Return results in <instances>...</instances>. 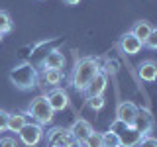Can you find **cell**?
Listing matches in <instances>:
<instances>
[{
  "label": "cell",
  "mask_w": 157,
  "mask_h": 147,
  "mask_svg": "<svg viewBox=\"0 0 157 147\" xmlns=\"http://www.w3.org/2000/svg\"><path fill=\"white\" fill-rule=\"evenodd\" d=\"M53 114H55V112L51 110V106H49L45 96H36L29 102L28 112H26V116H32L33 122L39 124V126H47L49 122L53 120Z\"/></svg>",
  "instance_id": "3"
},
{
  "label": "cell",
  "mask_w": 157,
  "mask_h": 147,
  "mask_svg": "<svg viewBox=\"0 0 157 147\" xmlns=\"http://www.w3.org/2000/svg\"><path fill=\"white\" fill-rule=\"evenodd\" d=\"M69 131H71L73 139H75L77 143H82V141H85L94 130H92V124H90V122H86V120H77L75 124L71 126V130H69Z\"/></svg>",
  "instance_id": "9"
},
{
  "label": "cell",
  "mask_w": 157,
  "mask_h": 147,
  "mask_svg": "<svg viewBox=\"0 0 157 147\" xmlns=\"http://www.w3.org/2000/svg\"><path fill=\"white\" fill-rule=\"evenodd\" d=\"M120 47L126 55H136V53H140V49L144 47V43H141L132 32H126L120 39Z\"/></svg>",
  "instance_id": "10"
},
{
  "label": "cell",
  "mask_w": 157,
  "mask_h": 147,
  "mask_svg": "<svg viewBox=\"0 0 157 147\" xmlns=\"http://www.w3.org/2000/svg\"><path fill=\"white\" fill-rule=\"evenodd\" d=\"M132 127L137 130L141 135H147L151 131V127H153V116H151V112L147 108H137V114L134 118V122H132Z\"/></svg>",
  "instance_id": "6"
},
{
  "label": "cell",
  "mask_w": 157,
  "mask_h": 147,
  "mask_svg": "<svg viewBox=\"0 0 157 147\" xmlns=\"http://www.w3.org/2000/svg\"><path fill=\"white\" fill-rule=\"evenodd\" d=\"M8 116H10V112L0 110V134L8 130Z\"/></svg>",
  "instance_id": "26"
},
{
  "label": "cell",
  "mask_w": 157,
  "mask_h": 147,
  "mask_svg": "<svg viewBox=\"0 0 157 147\" xmlns=\"http://www.w3.org/2000/svg\"><path fill=\"white\" fill-rule=\"evenodd\" d=\"M75 143L71 131L65 127H53L47 131V145L49 147H69Z\"/></svg>",
  "instance_id": "5"
},
{
  "label": "cell",
  "mask_w": 157,
  "mask_h": 147,
  "mask_svg": "<svg viewBox=\"0 0 157 147\" xmlns=\"http://www.w3.org/2000/svg\"><path fill=\"white\" fill-rule=\"evenodd\" d=\"M153 29H155V28L151 26L149 22H145V20H141V22H136V26L132 28V33H134V36H136L137 39H140L141 43H144L145 39H147V36H149V33L153 32Z\"/></svg>",
  "instance_id": "16"
},
{
  "label": "cell",
  "mask_w": 157,
  "mask_h": 147,
  "mask_svg": "<svg viewBox=\"0 0 157 147\" xmlns=\"http://www.w3.org/2000/svg\"><path fill=\"white\" fill-rule=\"evenodd\" d=\"M45 98H47V102H49V106H51L53 112H63L69 106V96L63 88H53V90H49V94Z\"/></svg>",
  "instance_id": "8"
},
{
  "label": "cell",
  "mask_w": 157,
  "mask_h": 147,
  "mask_svg": "<svg viewBox=\"0 0 157 147\" xmlns=\"http://www.w3.org/2000/svg\"><path fill=\"white\" fill-rule=\"evenodd\" d=\"M137 77L145 82H153L157 78V65L153 61H144L137 65Z\"/></svg>",
  "instance_id": "13"
},
{
  "label": "cell",
  "mask_w": 157,
  "mask_h": 147,
  "mask_svg": "<svg viewBox=\"0 0 157 147\" xmlns=\"http://www.w3.org/2000/svg\"><path fill=\"white\" fill-rule=\"evenodd\" d=\"M82 145H85V147H104V145H102V134L92 131V134L82 141Z\"/></svg>",
  "instance_id": "19"
},
{
  "label": "cell",
  "mask_w": 157,
  "mask_h": 147,
  "mask_svg": "<svg viewBox=\"0 0 157 147\" xmlns=\"http://www.w3.org/2000/svg\"><path fill=\"white\" fill-rule=\"evenodd\" d=\"M8 78L16 88H20V90H29V88H33L37 85V71L32 63L24 61V63H18L16 67L10 69Z\"/></svg>",
  "instance_id": "2"
},
{
  "label": "cell",
  "mask_w": 157,
  "mask_h": 147,
  "mask_svg": "<svg viewBox=\"0 0 157 147\" xmlns=\"http://www.w3.org/2000/svg\"><path fill=\"white\" fill-rule=\"evenodd\" d=\"M130 127V124H126V122H122V120H116L114 122H110V127H108V131H112V134H116V135H122L124 131Z\"/></svg>",
  "instance_id": "20"
},
{
  "label": "cell",
  "mask_w": 157,
  "mask_h": 147,
  "mask_svg": "<svg viewBox=\"0 0 157 147\" xmlns=\"http://www.w3.org/2000/svg\"><path fill=\"white\" fill-rule=\"evenodd\" d=\"M28 118H26V112H14V114L8 116V130L6 131H18L22 130L24 126H26Z\"/></svg>",
  "instance_id": "15"
},
{
  "label": "cell",
  "mask_w": 157,
  "mask_h": 147,
  "mask_svg": "<svg viewBox=\"0 0 157 147\" xmlns=\"http://www.w3.org/2000/svg\"><path fill=\"white\" fill-rule=\"evenodd\" d=\"M86 106L90 108V110H102L104 108V96H90V98H86Z\"/></svg>",
  "instance_id": "22"
},
{
  "label": "cell",
  "mask_w": 157,
  "mask_h": 147,
  "mask_svg": "<svg viewBox=\"0 0 157 147\" xmlns=\"http://www.w3.org/2000/svg\"><path fill=\"white\" fill-rule=\"evenodd\" d=\"M144 45H147L149 49H155L157 47V29H153V32L147 36V39L144 41Z\"/></svg>",
  "instance_id": "25"
},
{
  "label": "cell",
  "mask_w": 157,
  "mask_h": 147,
  "mask_svg": "<svg viewBox=\"0 0 157 147\" xmlns=\"http://www.w3.org/2000/svg\"><path fill=\"white\" fill-rule=\"evenodd\" d=\"M18 137L26 147H36L43 139V127L36 122H26V126L18 131Z\"/></svg>",
  "instance_id": "4"
},
{
  "label": "cell",
  "mask_w": 157,
  "mask_h": 147,
  "mask_svg": "<svg viewBox=\"0 0 157 147\" xmlns=\"http://www.w3.org/2000/svg\"><path fill=\"white\" fill-rule=\"evenodd\" d=\"M43 69H55V71H61L65 67V55H63L59 49H51L41 61Z\"/></svg>",
  "instance_id": "12"
},
{
  "label": "cell",
  "mask_w": 157,
  "mask_h": 147,
  "mask_svg": "<svg viewBox=\"0 0 157 147\" xmlns=\"http://www.w3.org/2000/svg\"><path fill=\"white\" fill-rule=\"evenodd\" d=\"M118 137H120V147H136V145L141 141V137H144V135L130 126V127L124 131V134L118 135Z\"/></svg>",
  "instance_id": "14"
},
{
  "label": "cell",
  "mask_w": 157,
  "mask_h": 147,
  "mask_svg": "<svg viewBox=\"0 0 157 147\" xmlns=\"http://www.w3.org/2000/svg\"><path fill=\"white\" fill-rule=\"evenodd\" d=\"M102 145L104 147H120V137L112 131H104L102 134Z\"/></svg>",
  "instance_id": "18"
},
{
  "label": "cell",
  "mask_w": 157,
  "mask_h": 147,
  "mask_svg": "<svg viewBox=\"0 0 157 147\" xmlns=\"http://www.w3.org/2000/svg\"><path fill=\"white\" fill-rule=\"evenodd\" d=\"M69 147H81V143H77V141H75V143H73V145H69Z\"/></svg>",
  "instance_id": "29"
},
{
  "label": "cell",
  "mask_w": 157,
  "mask_h": 147,
  "mask_svg": "<svg viewBox=\"0 0 157 147\" xmlns=\"http://www.w3.org/2000/svg\"><path fill=\"white\" fill-rule=\"evenodd\" d=\"M43 81H45L47 85L55 86V85H59V82L63 81V73L55 71V69H43Z\"/></svg>",
  "instance_id": "17"
},
{
  "label": "cell",
  "mask_w": 157,
  "mask_h": 147,
  "mask_svg": "<svg viewBox=\"0 0 157 147\" xmlns=\"http://www.w3.org/2000/svg\"><path fill=\"white\" fill-rule=\"evenodd\" d=\"M2 37H4V33H2V32H0V41H2Z\"/></svg>",
  "instance_id": "30"
},
{
  "label": "cell",
  "mask_w": 157,
  "mask_h": 147,
  "mask_svg": "<svg viewBox=\"0 0 157 147\" xmlns=\"http://www.w3.org/2000/svg\"><path fill=\"white\" fill-rule=\"evenodd\" d=\"M100 63L96 61L94 57H82L75 63V69H73V86L77 88L78 92H82L86 88V85L96 77V73L100 71Z\"/></svg>",
  "instance_id": "1"
},
{
  "label": "cell",
  "mask_w": 157,
  "mask_h": 147,
  "mask_svg": "<svg viewBox=\"0 0 157 147\" xmlns=\"http://www.w3.org/2000/svg\"><path fill=\"white\" fill-rule=\"evenodd\" d=\"M106 85H108L106 73H104V71H98L96 77L92 78L90 82H88L86 88H85L82 92H85L86 98H90V96H102V94H104V90H106Z\"/></svg>",
  "instance_id": "7"
},
{
  "label": "cell",
  "mask_w": 157,
  "mask_h": 147,
  "mask_svg": "<svg viewBox=\"0 0 157 147\" xmlns=\"http://www.w3.org/2000/svg\"><path fill=\"white\" fill-rule=\"evenodd\" d=\"M136 147H157V139H155V137H151V135H144V137H141V141Z\"/></svg>",
  "instance_id": "24"
},
{
  "label": "cell",
  "mask_w": 157,
  "mask_h": 147,
  "mask_svg": "<svg viewBox=\"0 0 157 147\" xmlns=\"http://www.w3.org/2000/svg\"><path fill=\"white\" fill-rule=\"evenodd\" d=\"M136 114H137V106L134 104V102L124 100V102H120L118 108H116V118L122 120V122H126V124H130V126H132V122H134Z\"/></svg>",
  "instance_id": "11"
},
{
  "label": "cell",
  "mask_w": 157,
  "mask_h": 147,
  "mask_svg": "<svg viewBox=\"0 0 157 147\" xmlns=\"http://www.w3.org/2000/svg\"><path fill=\"white\" fill-rule=\"evenodd\" d=\"M0 147H18L16 137H12V135H0Z\"/></svg>",
  "instance_id": "23"
},
{
  "label": "cell",
  "mask_w": 157,
  "mask_h": 147,
  "mask_svg": "<svg viewBox=\"0 0 157 147\" xmlns=\"http://www.w3.org/2000/svg\"><path fill=\"white\" fill-rule=\"evenodd\" d=\"M63 2H65L67 6H77V4L81 2V0H63Z\"/></svg>",
  "instance_id": "28"
},
{
  "label": "cell",
  "mask_w": 157,
  "mask_h": 147,
  "mask_svg": "<svg viewBox=\"0 0 157 147\" xmlns=\"http://www.w3.org/2000/svg\"><path fill=\"white\" fill-rule=\"evenodd\" d=\"M12 29V18L8 16V12L0 10V32L2 33H8Z\"/></svg>",
  "instance_id": "21"
},
{
  "label": "cell",
  "mask_w": 157,
  "mask_h": 147,
  "mask_svg": "<svg viewBox=\"0 0 157 147\" xmlns=\"http://www.w3.org/2000/svg\"><path fill=\"white\" fill-rule=\"evenodd\" d=\"M118 69H120V63L116 59H108L106 61V73H116Z\"/></svg>",
  "instance_id": "27"
}]
</instances>
